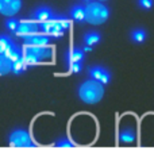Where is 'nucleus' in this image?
<instances>
[{
    "instance_id": "f257e3e1",
    "label": "nucleus",
    "mask_w": 154,
    "mask_h": 158,
    "mask_svg": "<svg viewBox=\"0 0 154 158\" xmlns=\"http://www.w3.org/2000/svg\"><path fill=\"white\" fill-rule=\"evenodd\" d=\"M103 96H104V85L94 78L83 82L78 88V98L87 104L99 103Z\"/></svg>"
},
{
    "instance_id": "f03ea898",
    "label": "nucleus",
    "mask_w": 154,
    "mask_h": 158,
    "mask_svg": "<svg viewBox=\"0 0 154 158\" xmlns=\"http://www.w3.org/2000/svg\"><path fill=\"white\" fill-rule=\"evenodd\" d=\"M84 10H85V22L95 24V26L106 23L110 18L108 7L102 4V2H89L84 7Z\"/></svg>"
},
{
    "instance_id": "7ed1b4c3",
    "label": "nucleus",
    "mask_w": 154,
    "mask_h": 158,
    "mask_svg": "<svg viewBox=\"0 0 154 158\" xmlns=\"http://www.w3.org/2000/svg\"><path fill=\"white\" fill-rule=\"evenodd\" d=\"M53 54V50L48 46H30L26 45L22 50V57L27 66L38 65L41 61L50 58Z\"/></svg>"
},
{
    "instance_id": "20e7f679",
    "label": "nucleus",
    "mask_w": 154,
    "mask_h": 158,
    "mask_svg": "<svg viewBox=\"0 0 154 158\" xmlns=\"http://www.w3.org/2000/svg\"><path fill=\"white\" fill-rule=\"evenodd\" d=\"M70 22L69 19L64 16H53L48 22L39 24V31L46 34L48 37H61L69 28Z\"/></svg>"
},
{
    "instance_id": "39448f33",
    "label": "nucleus",
    "mask_w": 154,
    "mask_h": 158,
    "mask_svg": "<svg viewBox=\"0 0 154 158\" xmlns=\"http://www.w3.org/2000/svg\"><path fill=\"white\" fill-rule=\"evenodd\" d=\"M8 143L12 147H35L30 134L24 130H15L10 134Z\"/></svg>"
},
{
    "instance_id": "423d86ee",
    "label": "nucleus",
    "mask_w": 154,
    "mask_h": 158,
    "mask_svg": "<svg viewBox=\"0 0 154 158\" xmlns=\"http://www.w3.org/2000/svg\"><path fill=\"white\" fill-rule=\"evenodd\" d=\"M35 33H39V26L35 22H31V20H19L16 31H15V34L18 37L26 38L28 35H33Z\"/></svg>"
},
{
    "instance_id": "0eeeda50",
    "label": "nucleus",
    "mask_w": 154,
    "mask_h": 158,
    "mask_svg": "<svg viewBox=\"0 0 154 158\" xmlns=\"http://www.w3.org/2000/svg\"><path fill=\"white\" fill-rule=\"evenodd\" d=\"M22 8V0H0V14L14 16Z\"/></svg>"
},
{
    "instance_id": "6e6552de",
    "label": "nucleus",
    "mask_w": 154,
    "mask_h": 158,
    "mask_svg": "<svg viewBox=\"0 0 154 158\" xmlns=\"http://www.w3.org/2000/svg\"><path fill=\"white\" fill-rule=\"evenodd\" d=\"M88 74H89V77L91 78H94V80L102 82L103 85H107L111 81V73L106 69V68L99 66V65L92 66L91 69H89Z\"/></svg>"
},
{
    "instance_id": "1a4fd4ad",
    "label": "nucleus",
    "mask_w": 154,
    "mask_h": 158,
    "mask_svg": "<svg viewBox=\"0 0 154 158\" xmlns=\"http://www.w3.org/2000/svg\"><path fill=\"white\" fill-rule=\"evenodd\" d=\"M24 39V44L30 45V46H48L50 42V38L44 33H35L33 35H28V37L23 38Z\"/></svg>"
},
{
    "instance_id": "9d476101",
    "label": "nucleus",
    "mask_w": 154,
    "mask_h": 158,
    "mask_svg": "<svg viewBox=\"0 0 154 158\" xmlns=\"http://www.w3.org/2000/svg\"><path fill=\"white\" fill-rule=\"evenodd\" d=\"M53 16H54V12H53L49 7H39V8L35 10L34 14H33L34 20L38 23L48 22V20H50Z\"/></svg>"
},
{
    "instance_id": "9b49d317",
    "label": "nucleus",
    "mask_w": 154,
    "mask_h": 158,
    "mask_svg": "<svg viewBox=\"0 0 154 158\" xmlns=\"http://www.w3.org/2000/svg\"><path fill=\"white\" fill-rule=\"evenodd\" d=\"M84 56H85V52L81 48H72L68 50V53H66V61H68V64L83 62Z\"/></svg>"
},
{
    "instance_id": "f8f14e48",
    "label": "nucleus",
    "mask_w": 154,
    "mask_h": 158,
    "mask_svg": "<svg viewBox=\"0 0 154 158\" xmlns=\"http://www.w3.org/2000/svg\"><path fill=\"white\" fill-rule=\"evenodd\" d=\"M70 16L73 20H76L77 23L85 22V10L83 6H74L70 10Z\"/></svg>"
},
{
    "instance_id": "ddd939ff",
    "label": "nucleus",
    "mask_w": 154,
    "mask_h": 158,
    "mask_svg": "<svg viewBox=\"0 0 154 158\" xmlns=\"http://www.w3.org/2000/svg\"><path fill=\"white\" fill-rule=\"evenodd\" d=\"M14 46H15V44L10 37L0 35V54H7Z\"/></svg>"
},
{
    "instance_id": "4468645a",
    "label": "nucleus",
    "mask_w": 154,
    "mask_h": 158,
    "mask_svg": "<svg viewBox=\"0 0 154 158\" xmlns=\"http://www.w3.org/2000/svg\"><path fill=\"white\" fill-rule=\"evenodd\" d=\"M100 41H102V35L98 31H89V33H85L84 35V44L87 46H95Z\"/></svg>"
},
{
    "instance_id": "2eb2a0df",
    "label": "nucleus",
    "mask_w": 154,
    "mask_h": 158,
    "mask_svg": "<svg viewBox=\"0 0 154 158\" xmlns=\"http://www.w3.org/2000/svg\"><path fill=\"white\" fill-rule=\"evenodd\" d=\"M130 37L132 42H135V44H143L146 41V38H148V33L143 28H134L130 33Z\"/></svg>"
},
{
    "instance_id": "dca6fc26",
    "label": "nucleus",
    "mask_w": 154,
    "mask_h": 158,
    "mask_svg": "<svg viewBox=\"0 0 154 158\" xmlns=\"http://www.w3.org/2000/svg\"><path fill=\"white\" fill-rule=\"evenodd\" d=\"M12 70V64L4 54H0V74H7Z\"/></svg>"
},
{
    "instance_id": "f3484780",
    "label": "nucleus",
    "mask_w": 154,
    "mask_h": 158,
    "mask_svg": "<svg viewBox=\"0 0 154 158\" xmlns=\"http://www.w3.org/2000/svg\"><path fill=\"white\" fill-rule=\"evenodd\" d=\"M12 72H15L16 74H20V73H23L24 70L27 69V64L24 62V60H23V57H20V58H18L15 61H12Z\"/></svg>"
},
{
    "instance_id": "a211bd4d",
    "label": "nucleus",
    "mask_w": 154,
    "mask_h": 158,
    "mask_svg": "<svg viewBox=\"0 0 154 158\" xmlns=\"http://www.w3.org/2000/svg\"><path fill=\"white\" fill-rule=\"evenodd\" d=\"M119 138H120V141H122V142L131 143V142H134V139H135V132L132 131L130 127H127V128H124V130H122V131H120Z\"/></svg>"
},
{
    "instance_id": "6ab92c4d",
    "label": "nucleus",
    "mask_w": 154,
    "mask_h": 158,
    "mask_svg": "<svg viewBox=\"0 0 154 158\" xmlns=\"http://www.w3.org/2000/svg\"><path fill=\"white\" fill-rule=\"evenodd\" d=\"M4 56L12 62V61H15V60H18V58H20V57H22V50H20V49L15 45L11 50H10L8 53H7V54H4Z\"/></svg>"
},
{
    "instance_id": "aec40b11",
    "label": "nucleus",
    "mask_w": 154,
    "mask_h": 158,
    "mask_svg": "<svg viewBox=\"0 0 154 158\" xmlns=\"http://www.w3.org/2000/svg\"><path fill=\"white\" fill-rule=\"evenodd\" d=\"M18 23H19V20H16V19H7V20H6V27H7V30H10L11 33L15 34L16 27H18Z\"/></svg>"
},
{
    "instance_id": "412c9836",
    "label": "nucleus",
    "mask_w": 154,
    "mask_h": 158,
    "mask_svg": "<svg viewBox=\"0 0 154 158\" xmlns=\"http://www.w3.org/2000/svg\"><path fill=\"white\" fill-rule=\"evenodd\" d=\"M153 4H154V0H138V6L141 7V8L146 10V11L152 10Z\"/></svg>"
},
{
    "instance_id": "4be33fe9",
    "label": "nucleus",
    "mask_w": 154,
    "mask_h": 158,
    "mask_svg": "<svg viewBox=\"0 0 154 158\" xmlns=\"http://www.w3.org/2000/svg\"><path fill=\"white\" fill-rule=\"evenodd\" d=\"M69 66V70L72 73H80L83 70V62H72V64H68Z\"/></svg>"
},
{
    "instance_id": "5701e85b",
    "label": "nucleus",
    "mask_w": 154,
    "mask_h": 158,
    "mask_svg": "<svg viewBox=\"0 0 154 158\" xmlns=\"http://www.w3.org/2000/svg\"><path fill=\"white\" fill-rule=\"evenodd\" d=\"M57 147H73L74 143H72L69 139H61V141H58L56 143Z\"/></svg>"
},
{
    "instance_id": "b1692460",
    "label": "nucleus",
    "mask_w": 154,
    "mask_h": 158,
    "mask_svg": "<svg viewBox=\"0 0 154 158\" xmlns=\"http://www.w3.org/2000/svg\"><path fill=\"white\" fill-rule=\"evenodd\" d=\"M98 2H106V0H98Z\"/></svg>"
}]
</instances>
